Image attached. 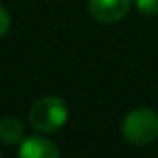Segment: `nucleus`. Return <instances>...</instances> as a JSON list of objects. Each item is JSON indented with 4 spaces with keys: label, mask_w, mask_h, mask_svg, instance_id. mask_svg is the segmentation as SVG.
Segmentation results:
<instances>
[{
    "label": "nucleus",
    "mask_w": 158,
    "mask_h": 158,
    "mask_svg": "<svg viewBox=\"0 0 158 158\" xmlns=\"http://www.w3.org/2000/svg\"><path fill=\"white\" fill-rule=\"evenodd\" d=\"M60 154L58 145L45 136H30L19 143V156L23 158H58Z\"/></svg>",
    "instance_id": "nucleus-4"
},
{
    "label": "nucleus",
    "mask_w": 158,
    "mask_h": 158,
    "mask_svg": "<svg viewBox=\"0 0 158 158\" xmlns=\"http://www.w3.org/2000/svg\"><path fill=\"white\" fill-rule=\"evenodd\" d=\"M24 138V125L15 115L0 119V141L6 145H19Z\"/></svg>",
    "instance_id": "nucleus-5"
},
{
    "label": "nucleus",
    "mask_w": 158,
    "mask_h": 158,
    "mask_svg": "<svg viewBox=\"0 0 158 158\" xmlns=\"http://www.w3.org/2000/svg\"><path fill=\"white\" fill-rule=\"evenodd\" d=\"M69 117V108L63 102V99L56 95H47L37 99L28 114V121L34 130L41 134H52L58 132Z\"/></svg>",
    "instance_id": "nucleus-1"
},
{
    "label": "nucleus",
    "mask_w": 158,
    "mask_h": 158,
    "mask_svg": "<svg viewBox=\"0 0 158 158\" xmlns=\"http://www.w3.org/2000/svg\"><path fill=\"white\" fill-rule=\"evenodd\" d=\"M134 6L143 15H158V0H134Z\"/></svg>",
    "instance_id": "nucleus-6"
},
{
    "label": "nucleus",
    "mask_w": 158,
    "mask_h": 158,
    "mask_svg": "<svg viewBox=\"0 0 158 158\" xmlns=\"http://www.w3.org/2000/svg\"><path fill=\"white\" fill-rule=\"evenodd\" d=\"M88 10L97 23L112 24L128 13L130 0H88Z\"/></svg>",
    "instance_id": "nucleus-3"
},
{
    "label": "nucleus",
    "mask_w": 158,
    "mask_h": 158,
    "mask_svg": "<svg viewBox=\"0 0 158 158\" xmlns=\"http://www.w3.org/2000/svg\"><path fill=\"white\" fill-rule=\"evenodd\" d=\"M10 28H11V17L8 13V10L0 4V39L10 32Z\"/></svg>",
    "instance_id": "nucleus-7"
},
{
    "label": "nucleus",
    "mask_w": 158,
    "mask_h": 158,
    "mask_svg": "<svg viewBox=\"0 0 158 158\" xmlns=\"http://www.w3.org/2000/svg\"><path fill=\"white\" fill-rule=\"evenodd\" d=\"M123 138L136 147L149 145L158 138V114L152 108H134L121 123Z\"/></svg>",
    "instance_id": "nucleus-2"
}]
</instances>
